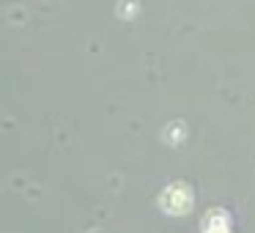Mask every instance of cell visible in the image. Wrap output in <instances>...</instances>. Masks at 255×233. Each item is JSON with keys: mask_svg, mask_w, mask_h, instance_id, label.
<instances>
[{"mask_svg": "<svg viewBox=\"0 0 255 233\" xmlns=\"http://www.w3.org/2000/svg\"><path fill=\"white\" fill-rule=\"evenodd\" d=\"M206 233H228L225 217H220V220H217V214H211L209 217V225H206Z\"/></svg>", "mask_w": 255, "mask_h": 233, "instance_id": "cell-2", "label": "cell"}, {"mask_svg": "<svg viewBox=\"0 0 255 233\" xmlns=\"http://www.w3.org/2000/svg\"><path fill=\"white\" fill-rule=\"evenodd\" d=\"M189 192L184 187H170L165 195H162V209L167 211V214H184V211L189 209Z\"/></svg>", "mask_w": 255, "mask_h": 233, "instance_id": "cell-1", "label": "cell"}]
</instances>
